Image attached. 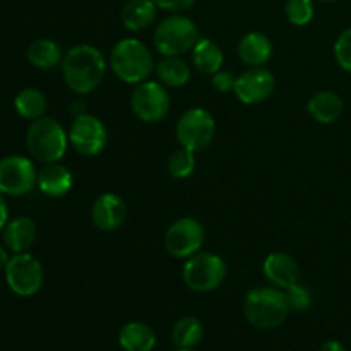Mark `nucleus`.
Listing matches in <instances>:
<instances>
[{"instance_id": "f257e3e1", "label": "nucleus", "mask_w": 351, "mask_h": 351, "mask_svg": "<svg viewBox=\"0 0 351 351\" xmlns=\"http://www.w3.org/2000/svg\"><path fill=\"white\" fill-rule=\"evenodd\" d=\"M106 60L98 48L91 45H75L62 60V75L71 91L88 95L105 79Z\"/></svg>"}, {"instance_id": "f03ea898", "label": "nucleus", "mask_w": 351, "mask_h": 351, "mask_svg": "<svg viewBox=\"0 0 351 351\" xmlns=\"http://www.w3.org/2000/svg\"><path fill=\"white\" fill-rule=\"evenodd\" d=\"M110 67L122 82L141 84L147 81L153 72V55L149 48L137 38H123L113 45L110 53Z\"/></svg>"}, {"instance_id": "7ed1b4c3", "label": "nucleus", "mask_w": 351, "mask_h": 351, "mask_svg": "<svg viewBox=\"0 0 351 351\" xmlns=\"http://www.w3.org/2000/svg\"><path fill=\"white\" fill-rule=\"evenodd\" d=\"M288 312L285 291L276 287L252 288L243 300L245 319L257 329L280 328L287 321Z\"/></svg>"}, {"instance_id": "20e7f679", "label": "nucleus", "mask_w": 351, "mask_h": 351, "mask_svg": "<svg viewBox=\"0 0 351 351\" xmlns=\"http://www.w3.org/2000/svg\"><path fill=\"white\" fill-rule=\"evenodd\" d=\"M69 134L55 119L41 117L33 120L26 134V146L31 156L41 163H57L67 151Z\"/></svg>"}, {"instance_id": "39448f33", "label": "nucleus", "mask_w": 351, "mask_h": 351, "mask_svg": "<svg viewBox=\"0 0 351 351\" xmlns=\"http://www.w3.org/2000/svg\"><path fill=\"white\" fill-rule=\"evenodd\" d=\"M199 29L194 21L182 14H173L161 21L153 34L156 50L163 57H180L199 41Z\"/></svg>"}, {"instance_id": "423d86ee", "label": "nucleus", "mask_w": 351, "mask_h": 351, "mask_svg": "<svg viewBox=\"0 0 351 351\" xmlns=\"http://www.w3.org/2000/svg\"><path fill=\"white\" fill-rule=\"evenodd\" d=\"M182 278L187 288L197 293L216 290L226 278V264L218 254L197 252L185 263Z\"/></svg>"}, {"instance_id": "0eeeda50", "label": "nucleus", "mask_w": 351, "mask_h": 351, "mask_svg": "<svg viewBox=\"0 0 351 351\" xmlns=\"http://www.w3.org/2000/svg\"><path fill=\"white\" fill-rule=\"evenodd\" d=\"M177 141L182 147L194 153L206 149L213 143L216 123L211 113L204 108H191L182 113L177 122Z\"/></svg>"}, {"instance_id": "6e6552de", "label": "nucleus", "mask_w": 351, "mask_h": 351, "mask_svg": "<svg viewBox=\"0 0 351 351\" xmlns=\"http://www.w3.org/2000/svg\"><path fill=\"white\" fill-rule=\"evenodd\" d=\"M171 99L161 82L144 81L136 84L130 96V108L134 115L146 123H156L170 112Z\"/></svg>"}, {"instance_id": "1a4fd4ad", "label": "nucleus", "mask_w": 351, "mask_h": 351, "mask_svg": "<svg viewBox=\"0 0 351 351\" xmlns=\"http://www.w3.org/2000/svg\"><path fill=\"white\" fill-rule=\"evenodd\" d=\"M5 280L16 295L33 297L43 285V266L31 254H16L5 266Z\"/></svg>"}, {"instance_id": "9d476101", "label": "nucleus", "mask_w": 351, "mask_h": 351, "mask_svg": "<svg viewBox=\"0 0 351 351\" xmlns=\"http://www.w3.org/2000/svg\"><path fill=\"white\" fill-rule=\"evenodd\" d=\"M204 243V228L197 219L185 216L171 223L165 233V249L171 257L189 259L197 254Z\"/></svg>"}, {"instance_id": "9b49d317", "label": "nucleus", "mask_w": 351, "mask_h": 351, "mask_svg": "<svg viewBox=\"0 0 351 351\" xmlns=\"http://www.w3.org/2000/svg\"><path fill=\"white\" fill-rule=\"evenodd\" d=\"M108 141L106 127L98 117L82 113L74 117L71 130H69V143L82 156H96L101 153Z\"/></svg>"}, {"instance_id": "f8f14e48", "label": "nucleus", "mask_w": 351, "mask_h": 351, "mask_svg": "<svg viewBox=\"0 0 351 351\" xmlns=\"http://www.w3.org/2000/svg\"><path fill=\"white\" fill-rule=\"evenodd\" d=\"M38 184V171L33 161L12 154L0 160V192L7 195H24Z\"/></svg>"}, {"instance_id": "ddd939ff", "label": "nucleus", "mask_w": 351, "mask_h": 351, "mask_svg": "<svg viewBox=\"0 0 351 351\" xmlns=\"http://www.w3.org/2000/svg\"><path fill=\"white\" fill-rule=\"evenodd\" d=\"M274 86L276 81L273 72L264 67H250L237 77L233 93L245 105H257L266 101L273 95Z\"/></svg>"}, {"instance_id": "4468645a", "label": "nucleus", "mask_w": 351, "mask_h": 351, "mask_svg": "<svg viewBox=\"0 0 351 351\" xmlns=\"http://www.w3.org/2000/svg\"><path fill=\"white\" fill-rule=\"evenodd\" d=\"M125 202L117 194H101L91 206V221L101 232H115L125 221Z\"/></svg>"}, {"instance_id": "2eb2a0df", "label": "nucleus", "mask_w": 351, "mask_h": 351, "mask_svg": "<svg viewBox=\"0 0 351 351\" xmlns=\"http://www.w3.org/2000/svg\"><path fill=\"white\" fill-rule=\"evenodd\" d=\"M264 276L273 287L280 290L293 287L300 280V267L298 263L287 252H273L264 261Z\"/></svg>"}, {"instance_id": "dca6fc26", "label": "nucleus", "mask_w": 351, "mask_h": 351, "mask_svg": "<svg viewBox=\"0 0 351 351\" xmlns=\"http://www.w3.org/2000/svg\"><path fill=\"white\" fill-rule=\"evenodd\" d=\"M71 170L60 163H48L38 173V187L48 197H62L72 189Z\"/></svg>"}, {"instance_id": "f3484780", "label": "nucleus", "mask_w": 351, "mask_h": 351, "mask_svg": "<svg viewBox=\"0 0 351 351\" xmlns=\"http://www.w3.org/2000/svg\"><path fill=\"white\" fill-rule=\"evenodd\" d=\"M36 240V225L31 218L17 216L3 226V243L14 254L26 252Z\"/></svg>"}, {"instance_id": "a211bd4d", "label": "nucleus", "mask_w": 351, "mask_h": 351, "mask_svg": "<svg viewBox=\"0 0 351 351\" xmlns=\"http://www.w3.org/2000/svg\"><path fill=\"white\" fill-rule=\"evenodd\" d=\"M273 55V43L269 38L259 31L247 33L239 43V57L250 67H263Z\"/></svg>"}, {"instance_id": "6ab92c4d", "label": "nucleus", "mask_w": 351, "mask_h": 351, "mask_svg": "<svg viewBox=\"0 0 351 351\" xmlns=\"http://www.w3.org/2000/svg\"><path fill=\"white\" fill-rule=\"evenodd\" d=\"M345 110L341 96L335 91H319L308 99L307 112L315 122L319 123H335L341 117Z\"/></svg>"}, {"instance_id": "aec40b11", "label": "nucleus", "mask_w": 351, "mask_h": 351, "mask_svg": "<svg viewBox=\"0 0 351 351\" xmlns=\"http://www.w3.org/2000/svg\"><path fill=\"white\" fill-rule=\"evenodd\" d=\"M158 5L154 0H129L122 7L120 19L125 29L143 31L149 27L156 19Z\"/></svg>"}, {"instance_id": "412c9836", "label": "nucleus", "mask_w": 351, "mask_h": 351, "mask_svg": "<svg viewBox=\"0 0 351 351\" xmlns=\"http://www.w3.org/2000/svg\"><path fill=\"white\" fill-rule=\"evenodd\" d=\"M119 345L123 351H153L156 346V335L144 322H129L120 331Z\"/></svg>"}, {"instance_id": "4be33fe9", "label": "nucleus", "mask_w": 351, "mask_h": 351, "mask_svg": "<svg viewBox=\"0 0 351 351\" xmlns=\"http://www.w3.org/2000/svg\"><path fill=\"white\" fill-rule=\"evenodd\" d=\"M223 60L225 57H223L221 48L209 38H199L195 47L192 48V64L202 74L213 75L221 71Z\"/></svg>"}, {"instance_id": "5701e85b", "label": "nucleus", "mask_w": 351, "mask_h": 351, "mask_svg": "<svg viewBox=\"0 0 351 351\" xmlns=\"http://www.w3.org/2000/svg\"><path fill=\"white\" fill-rule=\"evenodd\" d=\"M27 60L33 67L40 69V71H50V69L62 64L64 57H62L60 47L55 41L40 38V40L33 41L27 48Z\"/></svg>"}, {"instance_id": "b1692460", "label": "nucleus", "mask_w": 351, "mask_h": 351, "mask_svg": "<svg viewBox=\"0 0 351 351\" xmlns=\"http://www.w3.org/2000/svg\"><path fill=\"white\" fill-rule=\"evenodd\" d=\"M158 79L168 88H182L191 81V67L180 57H165L156 64Z\"/></svg>"}, {"instance_id": "393cba45", "label": "nucleus", "mask_w": 351, "mask_h": 351, "mask_svg": "<svg viewBox=\"0 0 351 351\" xmlns=\"http://www.w3.org/2000/svg\"><path fill=\"white\" fill-rule=\"evenodd\" d=\"M14 108L23 119L38 120L47 112V98L40 89L26 88L14 98Z\"/></svg>"}, {"instance_id": "a878e982", "label": "nucleus", "mask_w": 351, "mask_h": 351, "mask_svg": "<svg viewBox=\"0 0 351 351\" xmlns=\"http://www.w3.org/2000/svg\"><path fill=\"white\" fill-rule=\"evenodd\" d=\"M204 336V326L197 317H182L171 329V341L178 348H194Z\"/></svg>"}, {"instance_id": "bb28decb", "label": "nucleus", "mask_w": 351, "mask_h": 351, "mask_svg": "<svg viewBox=\"0 0 351 351\" xmlns=\"http://www.w3.org/2000/svg\"><path fill=\"white\" fill-rule=\"evenodd\" d=\"M195 170V153L191 149H185L180 147L175 153H171V156L168 158V171L173 178H187L194 173Z\"/></svg>"}, {"instance_id": "cd10ccee", "label": "nucleus", "mask_w": 351, "mask_h": 351, "mask_svg": "<svg viewBox=\"0 0 351 351\" xmlns=\"http://www.w3.org/2000/svg\"><path fill=\"white\" fill-rule=\"evenodd\" d=\"M285 12L291 24L305 26L314 19V2L312 0H287Z\"/></svg>"}, {"instance_id": "c85d7f7f", "label": "nucleus", "mask_w": 351, "mask_h": 351, "mask_svg": "<svg viewBox=\"0 0 351 351\" xmlns=\"http://www.w3.org/2000/svg\"><path fill=\"white\" fill-rule=\"evenodd\" d=\"M285 291V297H287V304L290 307V311H297V312H304L311 307L312 304V295L311 291L307 290L302 285L295 283L293 287L287 288Z\"/></svg>"}, {"instance_id": "c756f323", "label": "nucleus", "mask_w": 351, "mask_h": 351, "mask_svg": "<svg viewBox=\"0 0 351 351\" xmlns=\"http://www.w3.org/2000/svg\"><path fill=\"white\" fill-rule=\"evenodd\" d=\"M335 58L343 71L351 74V27L343 31L335 43Z\"/></svg>"}, {"instance_id": "7c9ffc66", "label": "nucleus", "mask_w": 351, "mask_h": 351, "mask_svg": "<svg viewBox=\"0 0 351 351\" xmlns=\"http://www.w3.org/2000/svg\"><path fill=\"white\" fill-rule=\"evenodd\" d=\"M235 81H237V77L232 74V72L218 71L216 74H213L211 84L216 91H219L225 95V93H230L235 89Z\"/></svg>"}, {"instance_id": "2f4dec72", "label": "nucleus", "mask_w": 351, "mask_h": 351, "mask_svg": "<svg viewBox=\"0 0 351 351\" xmlns=\"http://www.w3.org/2000/svg\"><path fill=\"white\" fill-rule=\"evenodd\" d=\"M160 9L170 10V12H180V10L189 9L195 3V0H154Z\"/></svg>"}, {"instance_id": "473e14b6", "label": "nucleus", "mask_w": 351, "mask_h": 351, "mask_svg": "<svg viewBox=\"0 0 351 351\" xmlns=\"http://www.w3.org/2000/svg\"><path fill=\"white\" fill-rule=\"evenodd\" d=\"M7 221H9V208H7L5 199H3L2 192H0V230H3Z\"/></svg>"}, {"instance_id": "72a5a7b5", "label": "nucleus", "mask_w": 351, "mask_h": 351, "mask_svg": "<svg viewBox=\"0 0 351 351\" xmlns=\"http://www.w3.org/2000/svg\"><path fill=\"white\" fill-rule=\"evenodd\" d=\"M321 351H346V350H345V346L341 345V343L331 339V341H326L324 345L321 346Z\"/></svg>"}, {"instance_id": "f704fd0d", "label": "nucleus", "mask_w": 351, "mask_h": 351, "mask_svg": "<svg viewBox=\"0 0 351 351\" xmlns=\"http://www.w3.org/2000/svg\"><path fill=\"white\" fill-rule=\"evenodd\" d=\"M9 254H7V250L3 249L2 245H0V269H5L7 263H9Z\"/></svg>"}, {"instance_id": "c9c22d12", "label": "nucleus", "mask_w": 351, "mask_h": 351, "mask_svg": "<svg viewBox=\"0 0 351 351\" xmlns=\"http://www.w3.org/2000/svg\"><path fill=\"white\" fill-rule=\"evenodd\" d=\"M177 351H195V350H192V348H178Z\"/></svg>"}, {"instance_id": "e433bc0d", "label": "nucleus", "mask_w": 351, "mask_h": 351, "mask_svg": "<svg viewBox=\"0 0 351 351\" xmlns=\"http://www.w3.org/2000/svg\"><path fill=\"white\" fill-rule=\"evenodd\" d=\"M322 2H335V0H322Z\"/></svg>"}]
</instances>
